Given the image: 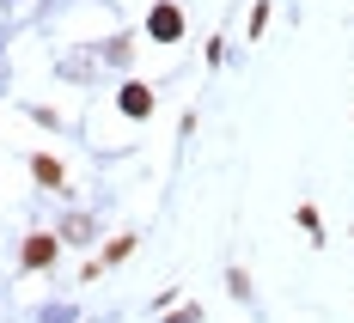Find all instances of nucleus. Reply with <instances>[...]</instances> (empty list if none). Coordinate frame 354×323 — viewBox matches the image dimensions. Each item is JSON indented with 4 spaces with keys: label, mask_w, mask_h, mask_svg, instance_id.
<instances>
[{
    "label": "nucleus",
    "mask_w": 354,
    "mask_h": 323,
    "mask_svg": "<svg viewBox=\"0 0 354 323\" xmlns=\"http://www.w3.org/2000/svg\"><path fill=\"white\" fill-rule=\"evenodd\" d=\"M55 251H62V244H55V232H31V238H25V251H19V262H25V268H49Z\"/></svg>",
    "instance_id": "f257e3e1"
},
{
    "label": "nucleus",
    "mask_w": 354,
    "mask_h": 323,
    "mask_svg": "<svg viewBox=\"0 0 354 323\" xmlns=\"http://www.w3.org/2000/svg\"><path fill=\"white\" fill-rule=\"evenodd\" d=\"M147 31H153V43H177V37H183V12H177V6H153Z\"/></svg>",
    "instance_id": "f03ea898"
},
{
    "label": "nucleus",
    "mask_w": 354,
    "mask_h": 323,
    "mask_svg": "<svg viewBox=\"0 0 354 323\" xmlns=\"http://www.w3.org/2000/svg\"><path fill=\"white\" fill-rule=\"evenodd\" d=\"M116 104H122V116H135V122H141V116H153V92H147L141 79H129V86H122V98H116Z\"/></svg>",
    "instance_id": "7ed1b4c3"
},
{
    "label": "nucleus",
    "mask_w": 354,
    "mask_h": 323,
    "mask_svg": "<svg viewBox=\"0 0 354 323\" xmlns=\"http://www.w3.org/2000/svg\"><path fill=\"white\" fill-rule=\"evenodd\" d=\"M31 177H37V183H49V189H62V183H68V171H62L49 153H37V159H31Z\"/></svg>",
    "instance_id": "20e7f679"
},
{
    "label": "nucleus",
    "mask_w": 354,
    "mask_h": 323,
    "mask_svg": "<svg viewBox=\"0 0 354 323\" xmlns=\"http://www.w3.org/2000/svg\"><path fill=\"white\" fill-rule=\"evenodd\" d=\"M135 251V232H122V238H110V251H104V262H122V256Z\"/></svg>",
    "instance_id": "39448f33"
}]
</instances>
